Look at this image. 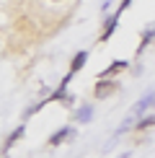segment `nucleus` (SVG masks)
I'll return each mask as SVG.
<instances>
[{
	"instance_id": "1",
	"label": "nucleus",
	"mask_w": 155,
	"mask_h": 158,
	"mask_svg": "<svg viewBox=\"0 0 155 158\" xmlns=\"http://www.w3.org/2000/svg\"><path fill=\"white\" fill-rule=\"evenodd\" d=\"M85 65V52H78L75 55V60H73V68H70V73H78V70Z\"/></svg>"
},
{
	"instance_id": "2",
	"label": "nucleus",
	"mask_w": 155,
	"mask_h": 158,
	"mask_svg": "<svg viewBox=\"0 0 155 158\" xmlns=\"http://www.w3.org/2000/svg\"><path fill=\"white\" fill-rule=\"evenodd\" d=\"M109 91H114L111 83H98V85H96V96H106Z\"/></svg>"
},
{
	"instance_id": "3",
	"label": "nucleus",
	"mask_w": 155,
	"mask_h": 158,
	"mask_svg": "<svg viewBox=\"0 0 155 158\" xmlns=\"http://www.w3.org/2000/svg\"><path fill=\"white\" fill-rule=\"evenodd\" d=\"M21 135H23V127H18V130H16V132H13V135L8 137V143H5V148H10V145H13V143H16V140H18V137H21Z\"/></svg>"
},
{
	"instance_id": "4",
	"label": "nucleus",
	"mask_w": 155,
	"mask_h": 158,
	"mask_svg": "<svg viewBox=\"0 0 155 158\" xmlns=\"http://www.w3.org/2000/svg\"><path fill=\"white\" fill-rule=\"evenodd\" d=\"M65 135H67V130H62V132H57V135H54V137H52V140H49V143H52V145H57V143H60V140H62V137H65Z\"/></svg>"
}]
</instances>
